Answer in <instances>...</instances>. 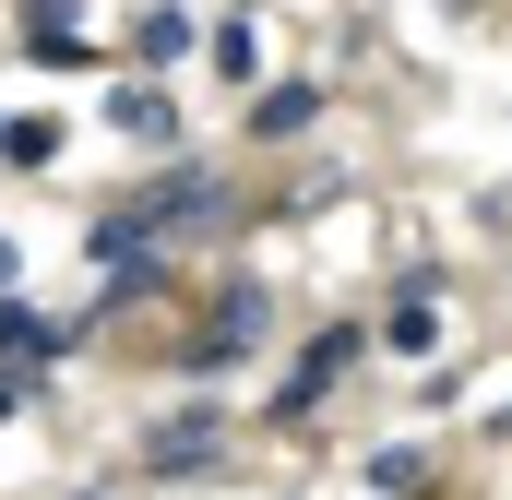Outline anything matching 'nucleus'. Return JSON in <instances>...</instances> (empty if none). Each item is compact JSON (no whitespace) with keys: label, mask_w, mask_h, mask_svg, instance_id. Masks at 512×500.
<instances>
[{"label":"nucleus","mask_w":512,"mask_h":500,"mask_svg":"<svg viewBox=\"0 0 512 500\" xmlns=\"http://www.w3.org/2000/svg\"><path fill=\"white\" fill-rule=\"evenodd\" d=\"M310 120H322V96H310V84H274V96L251 108V143H298Z\"/></svg>","instance_id":"39448f33"},{"label":"nucleus","mask_w":512,"mask_h":500,"mask_svg":"<svg viewBox=\"0 0 512 500\" xmlns=\"http://www.w3.org/2000/svg\"><path fill=\"white\" fill-rule=\"evenodd\" d=\"M358 346H370V334H358V322H334V334H322V346H310V358H298V381H286V417H310V405H322V393H334V381L358 370Z\"/></svg>","instance_id":"7ed1b4c3"},{"label":"nucleus","mask_w":512,"mask_h":500,"mask_svg":"<svg viewBox=\"0 0 512 500\" xmlns=\"http://www.w3.org/2000/svg\"><path fill=\"white\" fill-rule=\"evenodd\" d=\"M203 203H215V179H203V167H179V179H155V191H143V215H131V227H167V215H203Z\"/></svg>","instance_id":"423d86ee"},{"label":"nucleus","mask_w":512,"mask_h":500,"mask_svg":"<svg viewBox=\"0 0 512 500\" xmlns=\"http://www.w3.org/2000/svg\"><path fill=\"white\" fill-rule=\"evenodd\" d=\"M36 346L60 358V346H72V322H36V310H12V298H0V358H36Z\"/></svg>","instance_id":"6e6552de"},{"label":"nucleus","mask_w":512,"mask_h":500,"mask_svg":"<svg viewBox=\"0 0 512 500\" xmlns=\"http://www.w3.org/2000/svg\"><path fill=\"white\" fill-rule=\"evenodd\" d=\"M131 453H143V477H191V465L227 453V417H215V405H179V417H155Z\"/></svg>","instance_id":"f257e3e1"},{"label":"nucleus","mask_w":512,"mask_h":500,"mask_svg":"<svg viewBox=\"0 0 512 500\" xmlns=\"http://www.w3.org/2000/svg\"><path fill=\"white\" fill-rule=\"evenodd\" d=\"M215 72H227V84H251V72H262V36H251V24H227V36H215Z\"/></svg>","instance_id":"9b49d317"},{"label":"nucleus","mask_w":512,"mask_h":500,"mask_svg":"<svg viewBox=\"0 0 512 500\" xmlns=\"http://www.w3.org/2000/svg\"><path fill=\"white\" fill-rule=\"evenodd\" d=\"M382 346H405V358L441 346V286H405V298H393V310H382Z\"/></svg>","instance_id":"20e7f679"},{"label":"nucleus","mask_w":512,"mask_h":500,"mask_svg":"<svg viewBox=\"0 0 512 500\" xmlns=\"http://www.w3.org/2000/svg\"><path fill=\"white\" fill-rule=\"evenodd\" d=\"M191 36H203V24H191V12H167V0H155V12H143V24H131V48H143V60H179V48H191Z\"/></svg>","instance_id":"1a4fd4ad"},{"label":"nucleus","mask_w":512,"mask_h":500,"mask_svg":"<svg viewBox=\"0 0 512 500\" xmlns=\"http://www.w3.org/2000/svg\"><path fill=\"white\" fill-rule=\"evenodd\" d=\"M120 131H131V143H143V155H167V143H179V108L131 84V96H120Z\"/></svg>","instance_id":"0eeeda50"},{"label":"nucleus","mask_w":512,"mask_h":500,"mask_svg":"<svg viewBox=\"0 0 512 500\" xmlns=\"http://www.w3.org/2000/svg\"><path fill=\"white\" fill-rule=\"evenodd\" d=\"M0 155H12V167H48V155H60V120H0Z\"/></svg>","instance_id":"9d476101"},{"label":"nucleus","mask_w":512,"mask_h":500,"mask_svg":"<svg viewBox=\"0 0 512 500\" xmlns=\"http://www.w3.org/2000/svg\"><path fill=\"white\" fill-rule=\"evenodd\" d=\"M251 346H262V286H227L215 322L191 334V370H227V358H251Z\"/></svg>","instance_id":"f03ea898"}]
</instances>
